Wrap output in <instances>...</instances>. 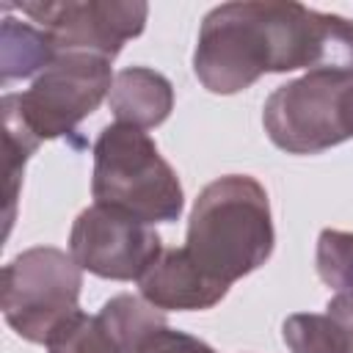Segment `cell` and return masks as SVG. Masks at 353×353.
<instances>
[{"mask_svg": "<svg viewBox=\"0 0 353 353\" xmlns=\"http://www.w3.org/2000/svg\"><path fill=\"white\" fill-rule=\"evenodd\" d=\"M295 69L353 80V22L292 0L221 3L201 19L193 72L210 94H237L262 74Z\"/></svg>", "mask_w": 353, "mask_h": 353, "instance_id": "1", "label": "cell"}, {"mask_svg": "<svg viewBox=\"0 0 353 353\" xmlns=\"http://www.w3.org/2000/svg\"><path fill=\"white\" fill-rule=\"evenodd\" d=\"M276 245L268 190L248 174L212 179L193 201L185 248L215 281L232 287L262 268Z\"/></svg>", "mask_w": 353, "mask_h": 353, "instance_id": "2", "label": "cell"}, {"mask_svg": "<svg viewBox=\"0 0 353 353\" xmlns=\"http://www.w3.org/2000/svg\"><path fill=\"white\" fill-rule=\"evenodd\" d=\"M94 204L132 215L149 226L179 221L185 193L157 143L138 127L108 124L94 143Z\"/></svg>", "mask_w": 353, "mask_h": 353, "instance_id": "3", "label": "cell"}, {"mask_svg": "<svg viewBox=\"0 0 353 353\" xmlns=\"http://www.w3.org/2000/svg\"><path fill=\"white\" fill-rule=\"evenodd\" d=\"M108 58L91 52H58L55 61L22 94H3L0 110L11 113L39 143L72 135L110 94Z\"/></svg>", "mask_w": 353, "mask_h": 353, "instance_id": "4", "label": "cell"}, {"mask_svg": "<svg viewBox=\"0 0 353 353\" xmlns=\"http://www.w3.org/2000/svg\"><path fill=\"white\" fill-rule=\"evenodd\" d=\"M262 124L287 154H320L353 138V80L309 72L270 91Z\"/></svg>", "mask_w": 353, "mask_h": 353, "instance_id": "5", "label": "cell"}, {"mask_svg": "<svg viewBox=\"0 0 353 353\" xmlns=\"http://www.w3.org/2000/svg\"><path fill=\"white\" fill-rule=\"evenodd\" d=\"M83 268L72 254L36 245L17 254L0 273V309L25 342L44 345L50 334L80 306Z\"/></svg>", "mask_w": 353, "mask_h": 353, "instance_id": "6", "label": "cell"}, {"mask_svg": "<svg viewBox=\"0 0 353 353\" xmlns=\"http://www.w3.org/2000/svg\"><path fill=\"white\" fill-rule=\"evenodd\" d=\"M30 17L55 44V52H91L113 61L146 28L143 0H22L8 3Z\"/></svg>", "mask_w": 353, "mask_h": 353, "instance_id": "7", "label": "cell"}, {"mask_svg": "<svg viewBox=\"0 0 353 353\" xmlns=\"http://www.w3.org/2000/svg\"><path fill=\"white\" fill-rule=\"evenodd\" d=\"M163 251L154 226L102 204L85 207L69 232V254L74 262L110 281H138Z\"/></svg>", "mask_w": 353, "mask_h": 353, "instance_id": "8", "label": "cell"}, {"mask_svg": "<svg viewBox=\"0 0 353 353\" xmlns=\"http://www.w3.org/2000/svg\"><path fill=\"white\" fill-rule=\"evenodd\" d=\"M141 298L163 312H204L218 306L229 287L207 276L188 248H165L160 259L138 279Z\"/></svg>", "mask_w": 353, "mask_h": 353, "instance_id": "9", "label": "cell"}, {"mask_svg": "<svg viewBox=\"0 0 353 353\" xmlns=\"http://www.w3.org/2000/svg\"><path fill=\"white\" fill-rule=\"evenodd\" d=\"M108 105L119 124L138 130L160 127L174 110V85L165 74L149 66H127L116 72Z\"/></svg>", "mask_w": 353, "mask_h": 353, "instance_id": "10", "label": "cell"}, {"mask_svg": "<svg viewBox=\"0 0 353 353\" xmlns=\"http://www.w3.org/2000/svg\"><path fill=\"white\" fill-rule=\"evenodd\" d=\"M52 39L30 22L11 17L8 11L0 19V83L8 85L11 80L39 77L55 61Z\"/></svg>", "mask_w": 353, "mask_h": 353, "instance_id": "11", "label": "cell"}, {"mask_svg": "<svg viewBox=\"0 0 353 353\" xmlns=\"http://www.w3.org/2000/svg\"><path fill=\"white\" fill-rule=\"evenodd\" d=\"M99 320L105 323V328L110 331L121 353H138L157 331L168 325L163 309L130 292H121L105 301V306L99 309Z\"/></svg>", "mask_w": 353, "mask_h": 353, "instance_id": "12", "label": "cell"}, {"mask_svg": "<svg viewBox=\"0 0 353 353\" xmlns=\"http://www.w3.org/2000/svg\"><path fill=\"white\" fill-rule=\"evenodd\" d=\"M281 339L290 353H350L345 328L325 312H298L281 325Z\"/></svg>", "mask_w": 353, "mask_h": 353, "instance_id": "13", "label": "cell"}, {"mask_svg": "<svg viewBox=\"0 0 353 353\" xmlns=\"http://www.w3.org/2000/svg\"><path fill=\"white\" fill-rule=\"evenodd\" d=\"M47 353H121L99 314H85L77 309L69 314L44 342Z\"/></svg>", "mask_w": 353, "mask_h": 353, "instance_id": "14", "label": "cell"}, {"mask_svg": "<svg viewBox=\"0 0 353 353\" xmlns=\"http://www.w3.org/2000/svg\"><path fill=\"white\" fill-rule=\"evenodd\" d=\"M314 268L336 295H353V232L323 229L317 237Z\"/></svg>", "mask_w": 353, "mask_h": 353, "instance_id": "15", "label": "cell"}, {"mask_svg": "<svg viewBox=\"0 0 353 353\" xmlns=\"http://www.w3.org/2000/svg\"><path fill=\"white\" fill-rule=\"evenodd\" d=\"M138 353H215L204 339L190 336L185 331H176L171 325H165L163 331H157Z\"/></svg>", "mask_w": 353, "mask_h": 353, "instance_id": "16", "label": "cell"}, {"mask_svg": "<svg viewBox=\"0 0 353 353\" xmlns=\"http://www.w3.org/2000/svg\"><path fill=\"white\" fill-rule=\"evenodd\" d=\"M325 312L345 328L347 345H350V353H353V295H334V298L328 301Z\"/></svg>", "mask_w": 353, "mask_h": 353, "instance_id": "17", "label": "cell"}]
</instances>
